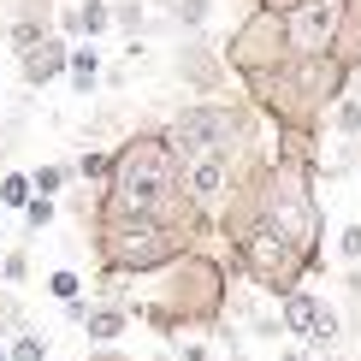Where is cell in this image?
Instances as JSON below:
<instances>
[{
  "instance_id": "cell-6",
  "label": "cell",
  "mask_w": 361,
  "mask_h": 361,
  "mask_svg": "<svg viewBox=\"0 0 361 361\" xmlns=\"http://www.w3.org/2000/svg\"><path fill=\"white\" fill-rule=\"evenodd\" d=\"M160 130H166V142H172L178 160H190V154H214V148H243V142L273 137V130H267V118L255 113L249 101H231V95L190 101V107H178Z\"/></svg>"
},
{
  "instance_id": "cell-28",
  "label": "cell",
  "mask_w": 361,
  "mask_h": 361,
  "mask_svg": "<svg viewBox=\"0 0 361 361\" xmlns=\"http://www.w3.org/2000/svg\"><path fill=\"white\" fill-rule=\"evenodd\" d=\"M6 361H48V338H42L36 326H24V332L6 343Z\"/></svg>"
},
{
  "instance_id": "cell-32",
  "label": "cell",
  "mask_w": 361,
  "mask_h": 361,
  "mask_svg": "<svg viewBox=\"0 0 361 361\" xmlns=\"http://www.w3.org/2000/svg\"><path fill=\"white\" fill-rule=\"evenodd\" d=\"M273 361H320V355H314V350H308V343H296V338H284Z\"/></svg>"
},
{
  "instance_id": "cell-22",
  "label": "cell",
  "mask_w": 361,
  "mask_h": 361,
  "mask_svg": "<svg viewBox=\"0 0 361 361\" xmlns=\"http://www.w3.org/2000/svg\"><path fill=\"white\" fill-rule=\"evenodd\" d=\"M54 219H59V202H48V195H30V202H24V214H18V225H24V237H30V243H36V237L48 231Z\"/></svg>"
},
{
  "instance_id": "cell-19",
  "label": "cell",
  "mask_w": 361,
  "mask_h": 361,
  "mask_svg": "<svg viewBox=\"0 0 361 361\" xmlns=\"http://www.w3.org/2000/svg\"><path fill=\"white\" fill-rule=\"evenodd\" d=\"M326 130H332V137H343V142H361V95H355V89L338 101L332 113H326Z\"/></svg>"
},
{
  "instance_id": "cell-5",
  "label": "cell",
  "mask_w": 361,
  "mask_h": 361,
  "mask_svg": "<svg viewBox=\"0 0 361 361\" xmlns=\"http://www.w3.org/2000/svg\"><path fill=\"white\" fill-rule=\"evenodd\" d=\"M184 249H207L195 231L184 225H166L154 214H130V219H89V255H95L101 284L118 279H154L160 267H172Z\"/></svg>"
},
{
  "instance_id": "cell-21",
  "label": "cell",
  "mask_w": 361,
  "mask_h": 361,
  "mask_svg": "<svg viewBox=\"0 0 361 361\" xmlns=\"http://www.w3.org/2000/svg\"><path fill=\"white\" fill-rule=\"evenodd\" d=\"M350 71H361V0H350V18H343V36H338V48H332Z\"/></svg>"
},
{
  "instance_id": "cell-33",
  "label": "cell",
  "mask_w": 361,
  "mask_h": 361,
  "mask_svg": "<svg viewBox=\"0 0 361 361\" xmlns=\"http://www.w3.org/2000/svg\"><path fill=\"white\" fill-rule=\"evenodd\" d=\"M83 361H130V350H118V343H89Z\"/></svg>"
},
{
  "instance_id": "cell-20",
  "label": "cell",
  "mask_w": 361,
  "mask_h": 361,
  "mask_svg": "<svg viewBox=\"0 0 361 361\" xmlns=\"http://www.w3.org/2000/svg\"><path fill=\"white\" fill-rule=\"evenodd\" d=\"M42 36H54V24H36V18H6V48H12V59H24Z\"/></svg>"
},
{
  "instance_id": "cell-9",
  "label": "cell",
  "mask_w": 361,
  "mask_h": 361,
  "mask_svg": "<svg viewBox=\"0 0 361 361\" xmlns=\"http://www.w3.org/2000/svg\"><path fill=\"white\" fill-rule=\"evenodd\" d=\"M279 320H284V338L308 343L314 355H332L338 343H343V332H350V320H343L326 296H314L308 284H302V290H290V296L279 302Z\"/></svg>"
},
{
  "instance_id": "cell-10",
  "label": "cell",
  "mask_w": 361,
  "mask_h": 361,
  "mask_svg": "<svg viewBox=\"0 0 361 361\" xmlns=\"http://www.w3.org/2000/svg\"><path fill=\"white\" fill-rule=\"evenodd\" d=\"M343 18H350V0H296L284 12L290 54H332L338 36H343Z\"/></svg>"
},
{
  "instance_id": "cell-2",
  "label": "cell",
  "mask_w": 361,
  "mask_h": 361,
  "mask_svg": "<svg viewBox=\"0 0 361 361\" xmlns=\"http://www.w3.org/2000/svg\"><path fill=\"white\" fill-rule=\"evenodd\" d=\"M231 261L214 249H184L172 267L154 273V290L130 296V314L154 332L160 343L195 338V332H219L225 314H231Z\"/></svg>"
},
{
  "instance_id": "cell-31",
  "label": "cell",
  "mask_w": 361,
  "mask_h": 361,
  "mask_svg": "<svg viewBox=\"0 0 361 361\" xmlns=\"http://www.w3.org/2000/svg\"><path fill=\"white\" fill-rule=\"evenodd\" d=\"M338 261H343V267H361V219L338 231Z\"/></svg>"
},
{
  "instance_id": "cell-39",
  "label": "cell",
  "mask_w": 361,
  "mask_h": 361,
  "mask_svg": "<svg viewBox=\"0 0 361 361\" xmlns=\"http://www.w3.org/2000/svg\"><path fill=\"white\" fill-rule=\"evenodd\" d=\"M231 361H243V355H231Z\"/></svg>"
},
{
  "instance_id": "cell-23",
  "label": "cell",
  "mask_w": 361,
  "mask_h": 361,
  "mask_svg": "<svg viewBox=\"0 0 361 361\" xmlns=\"http://www.w3.org/2000/svg\"><path fill=\"white\" fill-rule=\"evenodd\" d=\"M113 30L125 42H137L142 30H148V6H142V0H113Z\"/></svg>"
},
{
  "instance_id": "cell-24",
  "label": "cell",
  "mask_w": 361,
  "mask_h": 361,
  "mask_svg": "<svg viewBox=\"0 0 361 361\" xmlns=\"http://www.w3.org/2000/svg\"><path fill=\"white\" fill-rule=\"evenodd\" d=\"M30 326V314H24V296L18 290H0V343H12Z\"/></svg>"
},
{
  "instance_id": "cell-14",
  "label": "cell",
  "mask_w": 361,
  "mask_h": 361,
  "mask_svg": "<svg viewBox=\"0 0 361 361\" xmlns=\"http://www.w3.org/2000/svg\"><path fill=\"white\" fill-rule=\"evenodd\" d=\"M54 30L66 42H101L113 36V0H71L54 12Z\"/></svg>"
},
{
  "instance_id": "cell-16",
  "label": "cell",
  "mask_w": 361,
  "mask_h": 361,
  "mask_svg": "<svg viewBox=\"0 0 361 361\" xmlns=\"http://www.w3.org/2000/svg\"><path fill=\"white\" fill-rule=\"evenodd\" d=\"M160 12H166L184 36H202L207 18H214V0H160Z\"/></svg>"
},
{
  "instance_id": "cell-37",
  "label": "cell",
  "mask_w": 361,
  "mask_h": 361,
  "mask_svg": "<svg viewBox=\"0 0 361 361\" xmlns=\"http://www.w3.org/2000/svg\"><path fill=\"white\" fill-rule=\"evenodd\" d=\"M0 361H6V343H0Z\"/></svg>"
},
{
  "instance_id": "cell-26",
  "label": "cell",
  "mask_w": 361,
  "mask_h": 361,
  "mask_svg": "<svg viewBox=\"0 0 361 361\" xmlns=\"http://www.w3.org/2000/svg\"><path fill=\"white\" fill-rule=\"evenodd\" d=\"M71 172H78V178H89V184L101 190V184H107V172H113V148H83Z\"/></svg>"
},
{
  "instance_id": "cell-40",
  "label": "cell",
  "mask_w": 361,
  "mask_h": 361,
  "mask_svg": "<svg viewBox=\"0 0 361 361\" xmlns=\"http://www.w3.org/2000/svg\"><path fill=\"white\" fill-rule=\"evenodd\" d=\"M355 361H361V350H355Z\"/></svg>"
},
{
  "instance_id": "cell-29",
  "label": "cell",
  "mask_w": 361,
  "mask_h": 361,
  "mask_svg": "<svg viewBox=\"0 0 361 361\" xmlns=\"http://www.w3.org/2000/svg\"><path fill=\"white\" fill-rule=\"evenodd\" d=\"M0 12H6V18H36V24H54L59 0H0Z\"/></svg>"
},
{
  "instance_id": "cell-12",
  "label": "cell",
  "mask_w": 361,
  "mask_h": 361,
  "mask_svg": "<svg viewBox=\"0 0 361 361\" xmlns=\"http://www.w3.org/2000/svg\"><path fill=\"white\" fill-rule=\"evenodd\" d=\"M66 320L78 326V332L89 338V343H118L130 332V296H118V290H107V296H78V302H66Z\"/></svg>"
},
{
  "instance_id": "cell-13",
  "label": "cell",
  "mask_w": 361,
  "mask_h": 361,
  "mask_svg": "<svg viewBox=\"0 0 361 361\" xmlns=\"http://www.w3.org/2000/svg\"><path fill=\"white\" fill-rule=\"evenodd\" d=\"M66 59H71V42L59 36V30H54V36H42L36 48H30V54L18 59V78H24V89H36V95H42V89L66 83Z\"/></svg>"
},
{
  "instance_id": "cell-35",
  "label": "cell",
  "mask_w": 361,
  "mask_h": 361,
  "mask_svg": "<svg viewBox=\"0 0 361 361\" xmlns=\"http://www.w3.org/2000/svg\"><path fill=\"white\" fill-rule=\"evenodd\" d=\"M355 184H361V142H355Z\"/></svg>"
},
{
  "instance_id": "cell-1",
  "label": "cell",
  "mask_w": 361,
  "mask_h": 361,
  "mask_svg": "<svg viewBox=\"0 0 361 361\" xmlns=\"http://www.w3.org/2000/svg\"><path fill=\"white\" fill-rule=\"evenodd\" d=\"M130 214H154L166 225H184L202 243L214 237V219L195 214V202L178 184V154L160 125L130 130V137L113 142V172L95 190V207H89V219H130Z\"/></svg>"
},
{
  "instance_id": "cell-25",
  "label": "cell",
  "mask_w": 361,
  "mask_h": 361,
  "mask_svg": "<svg viewBox=\"0 0 361 361\" xmlns=\"http://www.w3.org/2000/svg\"><path fill=\"white\" fill-rule=\"evenodd\" d=\"M30 195H36V190H30V172H18V166L0 172V207H6V214H24Z\"/></svg>"
},
{
  "instance_id": "cell-11",
  "label": "cell",
  "mask_w": 361,
  "mask_h": 361,
  "mask_svg": "<svg viewBox=\"0 0 361 361\" xmlns=\"http://www.w3.org/2000/svg\"><path fill=\"white\" fill-rule=\"evenodd\" d=\"M172 78L190 83L195 101H214V95H225L231 71H225V54H219L207 36H184V42L172 48Z\"/></svg>"
},
{
  "instance_id": "cell-30",
  "label": "cell",
  "mask_w": 361,
  "mask_h": 361,
  "mask_svg": "<svg viewBox=\"0 0 361 361\" xmlns=\"http://www.w3.org/2000/svg\"><path fill=\"white\" fill-rule=\"evenodd\" d=\"M249 338H261V343H284V320H279V302L273 308H261L249 320Z\"/></svg>"
},
{
  "instance_id": "cell-17",
  "label": "cell",
  "mask_w": 361,
  "mask_h": 361,
  "mask_svg": "<svg viewBox=\"0 0 361 361\" xmlns=\"http://www.w3.org/2000/svg\"><path fill=\"white\" fill-rule=\"evenodd\" d=\"M30 279H36V255H30V243H12L0 255V284H6V290H24Z\"/></svg>"
},
{
  "instance_id": "cell-4",
  "label": "cell",
  "mask_w": 361,
  "mask_h": 361,
  "mask_svg": "<svg viewBox=\"0 0 361 361\" xmlns=\"http://www.w3.org/2000/svg\"><path fill=\"white\" fill-rule=\"evenodd\" d=\"M355 89V71L338 54H296L273 78L243 83V101L267 118V130H290V137L320 142L326 137V113Z\"/></svg>"
},
{
  "instance_id": "cell-27",
  "label": "cell",
  "mask_w": 361,
  "mask_h": 361,
  "mask_svg": "<svg viewBox=\"0 0 361 361\" xmlns=\"http://www.w3.org/2000/svg\"><path fill=\"white\" fill-rule=\"evenodd\" d=\"M48 296L59 308L78 302V296H83V273H78V267H54V273H48Z\"/></svg>"
},
{
  "instance_id": "cell-3",
  "label": "cell",
  "mask_w": 361,
  "mask_h": 361,
  "mask_svg": "<svg viewBox=\"0 0 361 361\" xmlns=\"http://www.w3.org/2000/svg\"><path fill=\"white\" fill-rule=\"evenodd\" d=\"M314 178H320V142L273 130V160H267V178H261V225H273L302 255L308 273L326 255V207H320Z\"/></svg>"
},
{
  "instance_id": "cell-18",
  "label": "cell",
  "mask_w": 361,
  "mask_h": 361,
  "mask_svg": "<svg viewBox=\"0 0 361 361\" xmlns=\"http://www.w3.org/2000/svg\"><path fill=\"white\" fill-rule=\"evenodd\" d=\"M71 178H78V172H71L66 160H42V166L30 172V190H36V195H48V202H59V195L71 190Z\"/></svg>"
},
{
  "instance_id": "cell-7",
  "label": "cell",
  "mask_w": 361,
  "mask_h": 361,
  "mask_svg": "<svg viewBox=\"0 0 361 361\" xmlns=\"http://www.w3.org/2000/svg\"><path fill=\"white\" fill-rule=\"evenodd\" d=\"M225 261H231V273L249 284V290L273 296V302H284L290 290H302L308 284V267L302 255H296L284 237L273 231V225H255V231H243L231 249H225Z\"/></svg>"
},
{
  "instance_id": "cell-36",
  "label": "cell",
  "mask_w": 361,
  "mask_h": 361,
  "mask_svg": "<svg viewBox=\"0 0 361 361\" xmlns=\"http://www.w3.org/2000/svg\"><path fill=\"white\" fill-rule=\"evenodd\" d=\"M0 231H6V207H0Z\"/></svg>"
},
{
  "instance_id": "cell-38",
  "label": "cell",
  "mask_w": 361,
  "mask_h": 361,
  "mask_svg": "<svg viewBox=\"0 0 361 361\" xmlns=\"http://www.w3.org/2000/svg\"><path fill=\"white\" fill-rule=\"evenodd\" d=\"M142 6H160V0H142Z\"/></svg>"
},
{
  "instance_id": "cell-34",
  "label": "cell",
  "mask_w": 361,
  "mask_h": 361,
  "mask_svg": "<svg viewBox=\"0 0 361 361\" xmlns=\"http://www.w3.org/2000/svg\"><path fill=\"white\" fill-rule=\"evenodd\" d=\"M255 6H267V12H290L296 0H255Z\"/></svg>"
},
{
  "instance_id": "cell-15",
  "label": "cell",
  "mask_w": 361,
  "mask_h": 361,
  "mask_svg": "<svg viewBox=\"0 0 361 361\" xmlns=\"http://www.w3.org/2000/svg\"><path fill=\"white\" fill-rule=\"evenodd\" d=\"M101 71H107V59H101V42H71V59H66V83L71 95H95L101 89Z\"/></svg>"
},
{
  "instance_id": "cell-8",
  "label": "cell",
  "mask_w": 361,
  "mask_h": 361,
  "mask_svg": "<svg viewBox=\"0 0 361 361\" xmlns=\"http://www.w3.org/2000/svg\"><path fill=\"white\" fill-rule=\"evenodd\" d=\"M225 54V71H231V83H255V78H273V71L290 66V30H284V12H267V6H249L237 30L219 42Z\"/></svg>"
}]
</instances>
